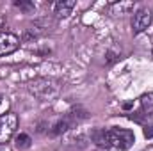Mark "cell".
Segmentation results:
<instances>
[{
	"label": "cell",
	"instance_id": "6",
	"mask_svg": "<svg viewBox=\"0 0 153 151\" xmlns=\"http://www.w3.org/2000/svg\"><path fill=\"white\" fill-rule=\"evenodd\" d=\"M73 7H75V2L73 0H59L55 5H53V13L57 14V16H70L71 14V11H73Z\"/></svg>",
	"mask_w": 153,
	"mask_h": 151
},
{
	"label": "cell",
	"instance_id": "5",
	"mask_svg": "<svg viewBox=\"0 0 153 151\" xmlns=\"http://www.w3.org/2000/svg\"><path fill=\"white\" fill-rule=\"evenodd\" d=\"M18 46H20V39H18L16 34H11V32H0V57L16 52Z\"/></svg>",
	"mask_w": 153,
	"mask_h": 151
},
{
	"label": "cell",
	"instance_id": "4",
	"mask_svg": "<svg viewBox=\"0 0 153 151\" xmlns=\"http://www.w3.org/2000/svg\"><path fill=\"white\" fill-rule=\"evenodd\" d=\"M150 25H152V9H148V7L137 9L134 13V18H132V30H134V34L144 32Z\"/></svg>",
	"mask_w": 153,
	"mask_h": 151
},
{
	"label": "cell",
	"instance_id": "2",
	"mask_svg": "<svg viewBox=\"0 0 153 151\" xmlns=\"http://www.w3.org/2000/svg\"><path fill=\"white\" fill-rule=\"evenodd\" d=\"M18 128V115L13 112H7L0 115V144H5Z\"/></svg>",
	"mask_w": 153,
	"mask_h": 151
},
{
	"label": "cell",
	"instance_id": "11",
	"mask_svg": "<svg viewBox=\"0 0 153 151\" xmlns=\"http://www.w3.org/2000/svg\"><path fill=\"white\" fill-rule=\"evenodd\" d=\"M0 103H2V96H0Z\"/></svg>",
	"mask_w": 153,
	"mask_h": 151
},
{
	"label": "cell",
	"instance_id": "8",
	"mask_svg": "<svg viewBox=\"0 0 153 151\" xmlns=\"http://www.w3.org/2000/svg\"><path fill=\"white\" fill-rule=\"evenodd\" d=\"M30 142H32V139H30L27 133H20V135L16 137V148H18V150H27V148H30Z\"/></svg>",
	"mask_w": 153,
	"mask_h": 151
},
{
	"label": "cell",
	"instance_id": "9",
	"mask_svg": "<svg viewBox=\"0 0 153 151\" xmlns=\"http://www.w3.org/2000/svg\"><path fill=\"white\" fill-rule=\"evenodd\" d=\"M66 130H68V121H66V119H64V121L61 119V121H59V123L53 126V130H52V135H59V133H62V132H66Z\"/></svg>",
	"mask_w": 153,
	"mask_h": 151
},
{
	"label": "cell",
	"instance_id": "1",
	"mask_svg": "<svg viewBox=\"0 0 153 151\" xmlns=\"http://www.w3.org/2000/svg\"><path fill=\"white\" fill-rule=\"evenodd\" d=\"M135 142V137L130 130H123V128H112L102 133V139L98 144L103 146H111L116 150H128L132 144Z\"/></svg>",
	"mask_w": 153,
	"mask_h": 151
},
{
	"label": "cell",
	"instance_id": "7",
	"mask_svg": "<svg viewBox=\"0 0 153 151\" xmlns=\"http://www.w3.org/2000/svg\"><path fill=\"white\" fill-rule=\"evenodd\" d=\"M134 7H135L134 2H114L109 5V13L111 14H128Z\"/></svg>",
	"mask_w": 153,
	"mask_h": 151
},
{
	"label": "cell",
	"instance_id": "12",
	"mask_svg": "<svg viewBox=\"0 0 153 151\" xmlns=\"http://www.w3.org/2000/svg\"><path fill=\"white\" fill-rule=\"evenodd\" d=\"M152 53H153V52H152Z\"/></svg>",
	"mask_w": 153,
	"mask_h": 151
},
{
	"label": "cell",
	"instance_id": "3",
	"mask_svg": "<svg viewBox=\"0 0 153 151\" xmlns=\"http://www.w3.org/2000/svg\"><path fill=\"white\" fill-rule=\"evenodd\" d=\"M30 93L36 94L41 100H50L52 96L57 94V84L52 80H36L30 84Z\"/></svg>",
	"mask_w": 153,
	"mask_h": 151
},
{
	"label": "cell",
	"instance_id": "10",
	"mask_svg": "<svg viewBox=\"0 0 153 151\" xmlns=\"http://www.w3.org/2000/svg\"><path fill=\"white\" fill-rule=\"evenodd\" d=\"M14 5L16 7H22V9H32L34 7L32 4H25V2H14Z\"/></svg>",
	"mask_w": 153,
	"mask_h": 151
}]
</instances>
